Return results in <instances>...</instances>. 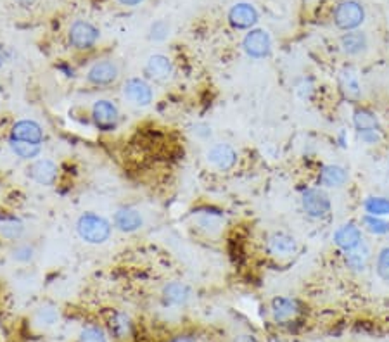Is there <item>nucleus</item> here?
<instances>
[{
  "instance_id": "f257e3e1",
  "label": "nucleus",
  "mask_w": 389,
  "mask_h": 342,
  "mask_svg": "<svg viewBox=\"0 0 389 342\" xmlns=\"http://www.w3.org/2000/svg\"><path fill=\"white\" fill-rule=\"evenodd\" d=\"M111 223L101 215L95 213H85L76 222V232H78L80 239L85 241L87 244H104L109 237H111Z\"/></svg>"
},
{
  "instance_id": "f03ea898",
  "label": "nucleus",
  "mask_w": 389,
  "mask_h": 342,
  "mask_svg": "<svg viewBox=\"0 0 389 342\" xmlns=\"http://www.w3.org/2000/svg\"><path fill=\"white\" fill-rule=\"evenodd\" d=\"M364 7L358 2H354V0H346V2L339 4L334 11V23L341 30H346V32L358 28L364 23Z\"/></svg>"
},
{
  "instance_id": "7ed1b4c3",
  "label": "nucleus",
  "mask_w": 389,
  "mask_h": 342,
  "mask_svg": "<svg viewBox=\"0 0 389 342\" xmlns=\"http://www.w3.org/2000/svg\"><path fill=\"white\" fill-rule=\"evenodd\" d=\"M301 206L310 218H323L331 211V199L322 189H307L301 196Z\"/></svg>"
},
{
  "instance_id": "20e7f679",
  "label": "nucleus",
  "mask_w": 389,
  "mask_h": 342,
  "mask_svg": "<svg viewBox=\"0 0 389 342\" xmlns=\"http://www.w3.org/2000/svg\"><path fill=\"white\" fill-rule=\"evenodd\" d=\"M92 120L99 130L111 132L116 128L118 121H120V111H118L116 104H113L111 101L101 99V101H97L94 104Z\"/></svg>"
},
{
  "instance_id": "39448f33",
  "label": "nucleus",
  "mask_w": 389,
  "mask_h": 342,
  "mask_svg": "<svg viewBox=\"0 0 389 342\" xmlns=\"http://www.w3.org/2000/svg\"><path fill=\"white\" fill-rule=\"evenodd\" d=\"M99 40V30L87 21H76L70 28V44L78 51H89Z\"/></svg>"
},
{
  "instance_id": "423d86ee",
  "label": "nucleus",
  "mask_w": 389,
  "mask_h": 342,
  "mask_svg": "<svg viewBox=\"0 0 389 342\" xmlns=\"http://www.w3.org/2000/svg\"><path fill=\"white\" fill-rule=\"evenodd\" d=\"M242 47L246 54L253 59H263L272 51V40L270 35L263 30H251L246 37H244Z\"/></svg>"
},
{
  "instance_id": "0eeeda50",
  "label": "nucleus",
  "mask_w": 389,
  "mask_h": 342,
  "mask_svg": "<svg viewBox=\"0 0 389 342\" xmlns=\"http://www.w3.org/2000/svg\"><path fill=\"white\" fill-rule=\"evenodd\" d=\"M123 95L128 102L139 108H146L152 102V89L147 82L140 78H130L123 85Z\"/></svg>"
},
{
  "instance_id": "6e6552de",
  "label": "nucleus",
  "mask_w": 389,
  "mask_h": 342,
  "mask_svg": "<svg viewBox=\"0 0 389 342\" xmlns=\"http://www.w3.org/2000/svg\"><path fill=\"white\" fill-rule=\"evenodd\" d=\"M28 177L40 185H54L59 175V168L51 159H37L28 166Z\"/></svg>"
},
{
  "instance_id": "1a4fd4ad",
  "label": "nucleus",
  "mask_w": 389,
  "mask_h": 342,
  "mask_svg": "<svg viewBox=\"0 0 389 342\" xmlns=\"http://www.w3.org/2000/svg\"><path fill=\"white\" fill-rule=\"evenodd\" d=\"M118 75H120V71L113 61H99L89 70L87 80L95 87H108L116 82Z\"/></svg>"
},
{
  "instance_id": "9d476101",
  "label": "nucleus",
  "mask_w": 389,
  "mask_h": 342,
  "mask_svg": "<svg viewBox=\"0 0 389 342\" xmlns=\"http://www.w3.org/2000/svg\"><path fill=\"white\" fill-rule=\"evenodd\" d=\"M11 139L42 146V142H44V130H42V127L37 121L21 120L18 121V123H14L13 130H11Z\"/></svg>"
},
{
  "instance_id": "9b49d317",
  "label": "nucleus",
  "mask_w": 389,
  "mask_h": 342,
  "mask_svg": "<svg viewBox=\"0 0 389 342\" xmlns=\"http://www.w3.org/2000/svg\"><path fill=\"white\" fill-rule=\"evenodd\" d=\"M208 161L220 171H228L237 163V152L228 144H216L208 151Z\"/></svg>"
},
{
  "instance_id": "f8f14e48",
  "label": "nucleus",
  "mask_w": 389,
  "mask_h": 342,
  "mask_svg": "<svg viewBox=\"0 0 389 342\" xmlns=\"http://www.w3.org/2000/svg\"><path fill=\"white\" fill-rule=\"evenodd\" d=\"M228 21L237 30H249L258 23V11L251 4H237L228 13Z\"/></svg>"
},
{
  "instance_id": "ddd939ff",
  "label": "nucleus",
  "mask_w": 389,
  "mask_h": 342,
  "mask_svg": "<svg viewBox=\"0 0 389 342\" xmlns=\"http://www.w3.org/2000/svg\"><path fill=\"white\" fill-rule=\"evenodd\" d=\"M113 223L114 227H116L120 232H123V234H133V232H137L144 225V220L139 209L120 208L116 213H114Z\"/></svg>"
},
{
  "instance_id": "4468645a",
  "label": "nucleus",
  "mask_w": 389,
  "mask_h": 342,
  "mask_svg": "<svg viewBox=\"0 0 389 342\" xmlns=\"http://www.w3.org/2000/svg\"><path fill=\"white\" fill-rule=\"evenodd\" d=\"M334 244L345 253L357 249L362 246V230L354 223H345L334 234Z\"/></svg>"
},
{
  "instance_id": "2eb2a0df",
  "label": "nucleus",
  "mask_w": 389,
  "mask_h": 342,
  "mask_svg": "<svg viewBox=\"0 0 389 342\" xmlns=\"http://www.w3.org/2000/svg\"><path fill=\"white\" fill-rule=\"evenodd\" d=\"M297 244L295 237L288 234H282V232H277V234L270 235L268 242H266V251L268 254H272L273 258H291L292 254L296 253Z\"/></svg>"
},
{
  "instance_id": "dca6fc26",
  "label": "nucleus",
  "mask_w": 389,
  "mask_h": 342,
  "mask_svg": "<svg viewBox=\"0 0 389 342\" xmlns=\"http://www.w3.org/2000/svg\"><path fill=\"white\" fill-rule=\"evenodd\" d=\"M190 299H192V289L184 282H170L163 287V301L168 306H187Z\"/></svg>"
},
{
  "instance_id": "f3484780",
  "label": "nucleus",
  "mask_w": 389,
  "mask_h": 342,
  "mask_svg": "<svg viewBox=\"0 0 389 342\" xmlns=\"http://www.w3.org/2000/svg\"><path fill=\"white\" fill-rule=\"evenodd\" d=\"M146 73L154 82H168L173 76V64L163 54H154L149 57L146 64Z\"/></svg>"
},
{
  "instance_id": "a211bd4d",
  "label": "nucleus",
  "mask_w": 389,
  "mask_h": 342,
  "mask_svg": "<svg viewBox=\"0 0 389 342\" xmlns=\"http://www.w3.org/2000/svg\"><path fill=\"white\" fill-rule=\"evenodd\" d=\"M346 180H348V171L338 165L323 166L319 175V184L327 189L342 187V185L346 184Z\"/></svg>"
},
{
  "instance_id": "6ab92c4d",
  "label": "nucleus",
  "mask_w": 389,
  "mask_h": 342,
  "mask_svg": "<svg viewBox=\"0 0 389 342\" xmlns=\"http://www.w3.org/2000/svg\"><path fill=\"white\" fill-rule=\"evenodd\" d=\"M353 125L357 128L358 135H367V133H381L379 118L369 109H357L353 116Z\"/></svg>"
},
{
  "instance_id": "aec40b11",
  "label": "nucleus",
  "mask_w": 389,
  "mask_h": 342,
  "mask_svg": "<svg viewBox=\"0 0 389 342\" xmlns=\"http://www.w3.org/2000/svg\"><path fill=\"white\" fill-rule=\"evenodd\" d=\"M297 315V301L289 298H276L272 301V317L277 323L291 322Z\"/></svg>"
},
{
  "instance_id": "412c9836",
  "label": "nucleus",
  "mask_w": 389,
  "mask_h": 342,
  "mask_svg": "<svg viewBox=\"0 0 389 342\" xmlns=\"http://www.w3.org/2000/svg\"><path fill=\"white\" fill-rule=\"evenodd\" d=\"M109 329H111V334L118 341L128 339L133 334L132 318L127 313H123V311H116V313H113L111 320H109Z\"/></svg>"
},
{
  "instance_id": "4be33fe9",
  "label": "nucleus",
  "mask_w": 389,
  "mask_h": 342,
  "mask_svg": "<svg viewBox=\"0 0 389 342\" xmlns=\"http://www.w3.org/2000/svg\"><path fill=\"white\" fill-rule=\"evenodd\" d=\"M25 234V225L16 216L4 215L0 216V235L9 241H18Z\"/></svg>"
},
{
  "instance_id": "5701e85b",
  "label": "nucleus",
  "mask_w": 389,
  "mask_h": 342,
  "mask_svg": "<svg viewBox=\"0 0 389 342\" xmlns=\"http://www.w3.org/2000/svg\"><path fill=\"white\" fill-rule=\"evenodd\" d=\"M339 87H341L342 94H345L348 99H353V101L360 99L362 85H360V80H358V75L354 73V71L352 70L342 71L341 76H339Z\"/></svg>"
},
{
  "instance_id": "b1692460",
  "label": "nucleus",
  "mask_w": 389,
  "mask_h": 342,
  "mask_svg": "<svg viewBox=\"0 0 389 342\" xmlns=\"http://www.w3.org/2000/svg\"><path fill=\"white\" fill-rule=\"evenodd\" d=\"M341 49L345 54L348 56H358L367 49V38L362 33H346L341 38Z\"/></svg>"
},
{
  "instance_id": "393cba45",
  "label": "nucleus",
  "mask_w": 389,
  "mask_h": 342,
  "mask_svg": "<svg viewBox=\"0 0 389 342\" xmlns=\"http://www.w3.org/2000/svg\"><path fill=\"white\" fill-rule=\"evenodd\" d=\"M9 147L18 158L26 159V161H33V159H37L42 151L40 146H35V144H30V142H23V140L11 139V137H9Z\"/></svg>"
},
{
  "instance_id": "a878e982",
  "label": "nucleus",
  "mask_w": 389,
  "mask_h": 342,
  "mask_svg": "<svg viewBox=\"0 0 389 342\" xmlns=\"http://www.w3.org/2000/svg\"><path fill=\"white\" fill-rule=\"evenodd\" d=\"M367 261H369V251L365 249L364 246L346 253V263H348L350 268L354 270V272H364V270L367 268Z\"/></svg>"
},
{
  "instance_id": "bb28decb",
  "label": "nucleus",
  "mask_w": 389,
  "mask_h": 342,
  "mask_svg": "<svg viewBox=\"0 0 389 342\" xmlns=\"http://www.w3.org/2000/svg\"><path fill=\"white\" fill-rule=\"evenodd\" d=\"M365 211L371 216H388L389 215V199L388 197H369L364 203Z\"/></svg>"
},
{
  "instance_id": "cd10ccee",
  "label": "nucleus",
  "mask_w": 389,
  "mask_h": 342,
  "mask_svg": "<svg viewBox=\"0 0 389 342\" xmlns=\"http://www.w3.org/2000/svg\"><path fill=\"white\" fill-rule=\"evenodd\" d=\"M78 342H109V339L102 327L89 325L80 332Z\"/></svg>"
},
{
  "instance_id": "c85d7f7f",
  "label": "nucleus",
  "mask_w": 389,
  "mask_h": 342,
  "mask_svg": "<svg viewBox=\"0 0 389 342\" xmlns=\"http://www.w3.org/2000/svg\"><path fill=\"white\" fill-rule=\"evenodd\" d=\"M57 320H59V313L51 306L40 308L35 315V323L38 327H44V329L56 325Z\"/></svg>"
},
{
  "instance_id": "c756f323",
  "label": "nucleus",
  "mask_w": 389,
  "mask_h": 342,
  "mask_svg": "<svg viewBox=\"0 0 389 342\" xmlns=\"http://www.w3.org/2000/svg\"><path fill=\"white\" fill-rule=\"evenodd\" d=\"M197 225L201 228H204V230L211 232V230H218L220 227H222V215H218V213H199V218H197Z\"/></svg>"
},
{
  "instance_id": "7c9ffc66",
  "label": "nucleus",
  "mask_w": 389,
  "mask_h": 342,
  "mask_svg": "<svg viewBox=\"0 0 389 342\" xmlns=\"http://www.w3.org/2000/svg\"><path fill=\"white\" fill-rule=\"evenodd\" d=\"M364 225L369 232H372V234H376V235H383V234H388V232H389V222L383 220L381 216L367 215L364 218Z\"/></svg>"
},
{
  "instance_id": "2f4dec72",
  "label": "nucleus",
  "mask_w": 389,
  "mask_h": 342,
  "mask_svg": "<svg viewBox=\"0 0 389 342\" xmlns=\"http://www.w3.org/2000/svg\"><path fill=\"white\" fill-rule=\"evenodd\" d=\"M376 268L381 279L389 282V247H384V249L377 254Z\"/></svg>"
},
{
  "instance_id": "473e14b6",
  "label": "nucleus",
  "mask_w": 389,
  "mask_h": 342,
  "mask_svg": "<svg viewBox=\"0 0 389 342\" xmlns=\"http://www.w3.org/2000/svg\"><path fill=\"white\" fill-rule=\"evenodd\" d=\"M13 260L19 261V263H30L33 260V247L23 244L13 249Z\"/></svg>"
},
{
  "instance_id": "72a5a7b5",
  "label": "nucleus",
  "mask_w": 389,
  "mask_h": 342,
  "mask_svg": "<svg viewBox=\"0 0 389 342\" xmlns=\"http://www.w3.org/2000/svg\"><path fill=\"white\" fill-rule=\"evenodd\" d=\"M166 35H168V25L165 21H158L152 25L151 38H154V40H163V38H166Z\"/></svg>"
},
{
  "instance_id": "f704fd0d",
  "label": "nucleus",
  "mask_w": 389,
  "mask_h": 342,
  "mask_svg": "<svg viewBox=\"0 0 389 342\" xmlns=\"http://www.w3.org/2000/svg\"><path fill=\"white\" fill-rule=\"evenodd\" d=\"M120 4H123V6H128V7H135L139 6V4H142L144 0H118Z\"/></svg>"
},
{
  "instance_id": "c9c22d12",
  "label": "nucleus",
  "mask_w": 389,
  "mask_h": 342,
  "mask_svg": "<svg viewBox=\"0 0 389 342\" xmlns=\"http://www.w3.org/2000/svg\"><path fill=\"white\" fill-rule=\"evenodd\" d=\"M235 342H257V339L253 336H239Z\"/></svg>"
},
{
  "instance_id": "e433bc0d",
  "label": "nucleus",
  "mask_w": 389,
  "mask_h": 342,
  "mask_svg": "<svg viewBox=\"0 0 389 342\" xmlns=\"http://www.w3.org/2000/svg\"><path fill=\"white\" fill-rule=\"evenodd\" d=\"M16 2L23 7H30V6H33V4H35V0H16Z\"/></svg>"
},
{
  "instance_id": "4c0bfd02",
  "label": "nucleus",
  "mask_w": 389,
  "mask_h": 342,
  "mask_svg": "<svg viewBox=\"0 0 389 342\" xmlns=\"http://www.w3.org/2000/svg\"><path fill=\"white\" fill-rule=\"evenodd\" d=\"M171 342H194V341L190 339V337H187V336H178V337H175V339Z\"/></svg>"
},
{
  "instance_id": "58836bf2",
  "label": "nucleus",
  "mask_w": 389,
  "mask_h": 342,
  "mask_svg": "<svg viewBox=\"0 0 389 342\" xmlns=\"http://www.w3.org/2000/svg\"><path fill=\"white\" fill-rule=\"evenodd\" d=\"M2 64H4V59H2V56H0V68H2Z\"/></svg>"
}]
</instances>
